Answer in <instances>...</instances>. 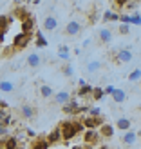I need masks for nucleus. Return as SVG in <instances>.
Here are the masks:
<instances>
[{"instance_id":"obj_1","label":"nucleus","mask_w":141,"mask_h":149,"mask_svg":"<svg viewBox=\"0 0 141 149\" xmlns=\"http://www.w3.org/2000/svg\"><path fill=\"white\" fill-rule=\"evenodd\" d=\"M58 127H60V131H62L63 140H71V138H74L78 135V131H76V127H74L72 122H62Z\"/></svg>"},{"instance_id":"obj_2","label":"nucleus","mask_w":141,"mask_h":149,"mask_svg":"<svg viewBox=\"0 0 141 149\" xmlns=\"http://www.w3.org/2000/svg\"><path fill=\"white\" fill-rule=\"evenodd\" d=\"M29 42H31V35H29V33H18L17 36H14V40H13V47L24 49Z\"/></svg>"},{"instance_id":"obj_3","label":"nucleus","mask_w":141,"mask_h":149,"mask_svg":"<svg viewBox=\"0 0 141 149\" xmlns=\"http://www.w3.org/2000/svg\"><path fill=\"white\" fill-rule=\"evenodd\" d=\"M81 22H78V20H69L67 22V26H65V35H69V36H76V35H80L81 33Z\"/></svg>"},{"instance_id":"obj_4","label":"nucleus","mask_w":141,"mask_h":149,"mask_svg":"<svg viewBox=\"0 0 141 149\" xmlns=\"http://www.w3.org/2000/svg\"><path fill=\"white\" fill-rule=\"evenodd\" d=\"M81 122H83L85 129H96L98 125H103V118H101V116H91V115H89V116H85Z\"/></svg>"},{"instance_id":"obj_5","label":"nucleus","mask_w":141,"mask_h":149,"mask_svg":"<svg viewBox=\"0 0 141 149\" xmlns=\"http://www.w3.org/2000/svg\"><path fill=\"white\" fill-rule=\"evenodd\" d=\"M43 29H45L47 33L58 29V18L54 17V15H45V18H43Z\"/></svg>"},{"instance_id":"obj_6","label":"nucleus","mask_w":141,"mask_h":149,"mask_svg":"<svg viewBox=\"0 0 141 149\" xmlns=\"http://www.w3.org/2000/svg\"><path fill=\"white\" fill-rule=\"evenodd\" d=\"M132 58H134V53L130 49H120L116 53V62H120V64H129Z\"/></svg>"},{"instance_id":"obj_7","label":"nucleus","mask_w":141,"mask_h":149,"mask_svg":"<svg viewBox=\"0 0 141 149\" xmlns=\"http://www.w3.org/2000/svg\"><path fill=\"white\" fill-rule=\"evenodd\" d=\"M22 22V33H29L31 35V31L34 29V15L31 13V15H27V17L24 18V20H20Z\"/></svg>"},{"instance_id":"obj_8","label":"nucleus","mask_w":141,"mask_h":149,"mask_svg":"<svg viewBox=\"0 0 141 149\" xmlns=\"http://www.w3.org/2000/svg\"><path fill=\"white\" fill-rule=\"evenodd\" d=\"M78 109H80V102H78L76 98H72L67 106L62 107V111H63L65 115H78Z\"/></svg>"},{"instance_id":"obj_9","label":"nucleus","mask_w":141,"mask_h":149,"mask_svg":"<svg viewBox=\"0 0 141 149\" xmlns=\"http://www.w3.org/2000/svg\"><path fill=\"white\" fill-rule=\"evenodd\" d=\"M71 100H72V98H71V95H69L67 91H58V93L54 95V102H56V104H60L62 107H63V106H67Z\"/></svg>"},{"instance_id":"obj_10","label":"nucleus","mask_w":141,"mask_h":149,"mask_svg":"<svg viewBox=\"0 0 141 149\" xmlns=\"http://www.w3.org/2000/svg\"><path fill=\"white\" fill-rule=\"evenodd\" d=\"M20 115L25 118V120H31V118H34L36 115V109L33 106H29V104H24V106L20 107Z\"/></svg>"},{"instance_id":"obj_11","label":"nucleus","mask_w":141,"mask_h":149,"mask_svg":"<svg viewBox=\"0 0 141 149\" xmlns=\"http://www.w3.org/2000/svg\"><path fill=\"white\" fill-rule=\"evenodd\" d=\"M116 127L118 129H121V131H130V127H132V122H130V118H125V116H121V118H118L116 120Z\"/></svg>"},{"instance_id":"obj_12","label":"nucleus","mask_w":141,"mask_h":149,"mask_svg":"<svg viewBox=\"0 0 141 149\" xmlns=\"http://www.w3.org/2000/svg\"><path fill=\"white\" fill-rule=\"evenodd\" d=\"M40 64H42V58H40L38 53H31L27 56V65H29V68L36 69V68H40Z\"/></svg>"},{"instance_id":"obj_13","label":"nucleus","mask_w":141,"mask_h":149,"mask_svg":"<svg viewBox=\"0 0 141 149\" xmlns=\"http://www.w3.org/2000/svg\"><path fill=\"white\" fill-rule=\"evenodd\" d=\"M121 140H123V144H125V146H132V144H134L136 140H138V133H136L134 129H130V131H127V133L123 135Z\"/></svg>"},{"instance_id":"obj_14","label":"nucleus","mask_w":141,"mask_h":149,"mask_svg":"<svg viewBox=\"0 0 141 149\" xmlns=\"http://www.w3.org/2000/svg\"><path fill=\"white\" fill-rule=\"evenodd\" d=\"M98 133H96V129H87L85 131V135H83V140H85V144H94V142H98Z\"/></svg>"},{"instance_id":"obj_15","label":"nucleus","mask_w":141,"mask_h":149,"mask_svg":"<svg viewBox=\"0 0 141 149\" xmlns=\"http://www.w3.org/2000/svg\"><path fill=\"white\" fill-rule=\"evenodd\" d=\"M2 147L4 149H18V138L17 136H9V138H6L2 140Z\"/></svg>"},{"instance_id":"obj_16","label":"nucleus","mask_w":141,"mask_h":149,"mask_svg":"<svg viewBox=\"0 0 141 149\" xmlns=\"http://www.w3.org/2000/svg\"><path fill=\"white\" fill-rule=\"evenodd\" d=\"M100 135L103 138H112L114 136V125H110V124H103L101 125V129H100Z\"/></svg>"},{"instance_id":"obj_17","label":"nucleus","mask_w":141,"mask_h":149,"mask_svg":"<svg viewBox=\"0 0 141 149\" xmlns=\"http://www.w3.org/2000/svg\"><path fill=\"white\" fill-rule=\"evenodd\" d=\"M103 22H120L121 18V15H118V13H112L110 9H105V13H103Z\"/></svg>"},{"instance_id":"obj_18","label":"nucleus","mask_w":141,"mask_h":149,"mask_svg":"<svg viewBox=\"0 0 141 149\" xmlns=\"http://www.w3.org/2000/svg\"><path fill=\"white\" fill-rule=\"evenodd\" d=\"M98 38L101 40V42H110L112 40V31H110L109 27H103V29H100V33H98Z\"/></svg>"},{"instance_id":"obj_19","label":"nucleus","mask_w":141,"mask_h":149,"mask_svg":"<svg viewBox=\"0 0 141 149\" xmlns=\"http://www.w3.org/2000/svg\"><path fill=\"white\" fill-rule=\"evenodd\" d=\"M62 138H63V136H62V131H60V127H56L54 131H51L49 135H47V140H49L51 144H56V142H60Z\"/></svg>"},{"instance_id":"obj_20","label":"nucleus","mask_w":141,"mask_h":149,"mask_svg":"<svg viewBox=\"0 0 141 149\" xmlns=\"http://www.w3.org/2000/svg\"><path fill=\"white\" fill-rule=\"evenodd\" d=\"M49 146H51V142L47 138H40V140H33L31 149H47Z\"/></svg>"},{"instance_id":"obj_21","label":"nucleus","mask_w":141,"mask_h":149,"mask_svg":"<svg viewBox=\"0 0 141 149\" xmlns=\"http://www.w3.org/2000/svg\"><path fill=\"white\" fill-rule=\"evenodd\" d=\"M40 96H42V98H51V96H54L53 87H51V86H45V84H42V86H40Z\"/></svg>"},{"instance_id":"obj_22","label":"nucleus","mask_w":141,"mask_h":149,"mask_svg":"<svg viewBox=\"0 0 141 149\" xmlns=\"http://www.w3.org/2000/svg\"><path fill=\"white\" fill-rule=\"evenodd\" d=\"M112 98H114V102H118V104H123L125 100H127V93H125L123 89H116L114 95H112Z\"/></svg>"},{"instance_id":"obj_23","label":"nucleus","mask_w":141,"mask_h":149,"mask_svg":"<svg viewBox=\"0 0 141 149\" xmlns=\"http://www.w3.org/2000/svg\"><path fill=\"white\" fill-rule=\"evenodd\" d=\"M58 56H60L62 60H69V58H71V53H69V47L65 46V44H62V46L58 47Z\"/></svg>"},{"instance_id":"obj_24","label":"nucleus","mask_w":141,"mask_h":149,"mask_svg":"<svg viewBox=\"0 0 141 149\" xmlns=\"http://www.w3.org/2000/svg\"><path fill=\"white\" fill-rule=\"evenodd\" d=\"M101 65H103V64H101L100 60H92V62L87 64V71H89V73H96V71L101 69Z\"/></svg>"},{"instance_id":"obj_25","label":"nucleus","mask_w":141,"mask_h":149,"mask_svg":"<svg viewBox=\"0 0 141 149\" xmlns=\"http://www.w3.org/2000/svg\"><path fill=\"white\" fill-rule=\"evenodd\" d=\"M92 91H94V87H92V86H89V84H85V86H81V87L78 89V96H87V95H92Z\"/></svg>"},{"instance_id":"obj_26","label":"nucleus","mask_w":141,"mask_h":149,"mask_svg":"<svg viewBox=\"0 0 141 149\" xmlns=\"http://www.w3.org/2000/svg\"><path fill=\"white\" fill-rule=\"evenodd\" d=\"M127 78H129V82H138V80H141V69H134V71H130Z\"/></svg>"},{"instance_id":"obj_27","label":"nucleus","mask_w":141,"mask_h":149,"mask_svg":"<svg viewBox=\"0 0 141 149\" xmlns=\"http://www.w3.org/2000/svg\"><path fill=\"white\" fill-rule=\"evenodd\" d=\"M62 73H63V77L71 78L72 74H74V69H72V65H71V64H65V65H62Z\"/></svg>"},{"instance_id":"obj_28","label":"nucleus","mask_w":141,"mask_h":149,"mask_svg":"<svg viewBox=\"0 0 141 149\" xmlns=\"http://www.w3.org/2000/svg\"><path fill=\"white\" fill-rule=\"evenodd\" d=\"M36 46H38V47H45L47 46V40L43 38L42 31H36Z\"/></svg>"},{"instance_id":"obj_29","label":"nucleus","mask_w":141,"mask_h":149,"mask_svg":"<svg viewBox=\"0 0 141 149\" xmlns=\"http://www.w3.org/2000/svg\"><path fill=\"white\" fill-rule=\"evenodd\" d=\"M0 89H2V93H11L13 89H14V86L11 84V82H7V80H4L2 84H0Z\"/></svg>"},{"instance_id":"obj_30","label":"nucleus","mask_w":141,"mask_h":149,"mask_svg":"<svg viewBox=\"0 0 141 149\" xmlns=\"http://www.w3.org/2000/svg\"><path fill=\"white\" fill-rule=\"evenodd\" d=\"M103 95H105V89H101V87H94V91H92V98H94V100H101V98H103Z\"/></svg>"},{"instance_id":"obj_31","label":"nucleus","mask_w":141,"mask_h":149,"mask_svg":"<svg viewBox=\"0 0 141 149\" xmlns=\"http://www.w3.org/2000/svg\"><path fill=\"white\" fill-rule=\"evenodd\" d=\"M136 7H139L138 0H129V2H123V9H136Z\"/></svg>"},{"instance_id":"obj_32","label":"nucleus","mask_w":141,"mask_h":149,"mask_svg":"<svg viewBox=\"0 0 141 149\" xmlns=\"http://www.w3.org/2000/svg\"><path fill=\"white\" fill-rule=\"evenodd\" d=\"M130 33V26L129 24H120V35H129Z\"/></svg>"},{"instance_id":"obj_33","label":"nucleus","mask_w":141,"mask_h":149,"mask_svg":"<svg viewBox=\"0 0 141 149\" xmlns=\"http://www.w3.org/2000/svg\"><path fill=\"white\" fill-rule=\"evenodd\" d=\"M89 115L91 116H101V109L100 107H91L89 109Z\"/></svg>"},{"instance_id":"obj_34","label":"nucleus","mask_w":141,"mask_h":149,"mask_svg":"<svg viewBox=\"0 0 141 149\" xmlns=\"http://www.w3.org/2000/svg\"><path fill=\"white\" fill-rule=\"evenodd\" d=\"M132 24L141 26V17H139V13H134V15H132Z\"/></svg>"},{"instance_id":"obj_35","label":"nucleus","mask_w":141,"mask_h":149,"mask_svg":"<svg viewBox=\"0 0 141 149\" xmlns=\"http://www.w3.org/2000/svg\"><path fill=\"white\" fill-rule=\"evenodd\" d=\"M7 133H9V131H7V127H6V125H0V136H2V140H6Z\"/></svg>"},{"instance_id":"obj_36","label":"nucleus","mask_w":141,"mask_h":149,"mask_svg":"<svg viewBox=\"0 0 141 149\" xmlns=\"http://www.w3.org/2000/svg\"><path fill=\"white\" fill-rule=\"evenodd\" d=\"M114 91H116L114 86H107V87H105V95H114Z\"/></svg>"},{"instance_id":"obj_37","label":"nucleus","mask_w":141,"mask_h":149,"mask_svg":"<svg viewBox=\"0 0 141 149\" xmlns=\"http://www.w3.org/2000/svg\"><path fill=\"white\" fill-rule=\"evenodd\" d=\"M25 133H27V136H34V131H33V129H29V127L25 129Z\"/></svg>"},{"instance_id":"obj_38","label":"nucleus","mask_w":141,"mask_h":149,"mask_svg":"<svg viewBox=\"0 0 141 149\" xmlns=\"http://www.w3.org/2000/svg\"><path fill=\"white\" fill-rule=\"evenodd\" d=\"M0 109H2V111H4V109H7V104H6L4 100H2V102H0Z\"/></svg>"},{"instance_id":"obj_39","label":"nucleus","mask_w":141,"mask_h":149,"mask_svg":"<svg viewBox=\"0 0 141 149\" xmlns=\"http://www.w3.org/2000/svg\"><path fill=\"white\" fill-rule=\"evenodd\" d=\"M138 136H141V129H139V131H138Z\"/></svg>"},{"instance_id":"obj_40","label":"nucleus","mask_w":141,"mask_h":149,"mask_svg":"<svg viewBox=\"0 0 141 149\" xmlns=\"http://www.w3.org/2000/svg\"><path fill=\"white\" fill-rule=\"evenodd\" d=\"M18 149H25V147H24V146H20V147H18Z\"/></svg>"},{"instance_id":"obj_41","label":"nucleus","mask_w":141,"mask_h":149,"mask_svg":"<svg viewBox=\"0 0 141 149\" xmlns=\"http://www.w3.org/2000/svg\"><path fill=\"white\" fill-rule=\"evenodd\" d=\"M72 149H83V147H72Z\"/></svg>"},{"instance_id":"obj_42","label":"nucleus","mask_w":141,"mask_h":149,"mask_svg":"<svg viewBox=\"0 0 141 149\" xmlns=\"http://www.w3.org/2000/svg\"><path fill=\"white\" fill-rule=\"evenodd\" d=\"M100 149H107V147H105V146H101V147H100Z\"/></svg>"}]
</instances>
